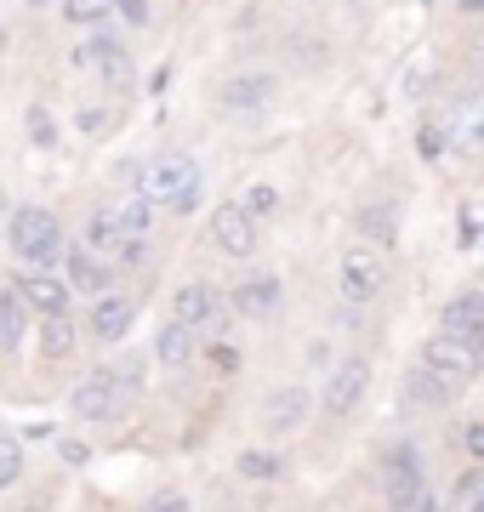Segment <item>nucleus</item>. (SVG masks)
<instances>
[{
    "mask_svg": "<svg viewBox=\"0 0 484 512\" xmlns=\"http://www.w3.org/2000/svg\"><path fill=\"white\" fill-rule=\"evenodd\" d=\"M143 200L171 205V211H194L200 205V165L188 154H160L143 165Z\"/></svg>",
    "mask_w": 484,
    "mask_h": 512,
    "instance_id": "f257e3e1",
    "label": "nucleus"
},
{
    "mask_svg": "<svg viewBox=\"0 0 484 512\" xmlns=\"http://www.w3.org/2000/svg\"><path fill=\"white\" fill-rule=\"evenodd\" d=\"M6 245L23 256V262H35V268H46L57 251H63V222L46 211V205H23V211H12V228H6Z\"/></svg>",
    "mask_w": 484,
    "mask_h": 512,
    "instance_id": "f03ea898",
    "label": "nucleus"
},
{
    "mask_svg": "<svg viewBox=\"0 0 484 512\" xmlns=\"http://www.w3.org/2000/svg\"><path fill=\"white\" fill-rule=\"evenodd\" d=\"M422 370H428L433 382L445 387L450 399H462L473 376H479V348H462V342H445V336H433L428 348H422Z\"/></svg>",
    "mask_w": 484,
    "mask_h": 512,
    "instance_id": "7ed1b4c3",
    "label": "nucleus"
},
{
    "mask_svg": "<svg viewBox=\"0 0 484 512\" xmlns=\"http://www.w3.org/2000/svg\"><path fill=\"white\" fill-rule=\"evenodd\" d=\"M336 285H342L348 302H376V296L388 291V262L376 251H348L342 268H336Z\"/></svg>",
    "mask_w": 484,
    "mask_h": 512,
    "instance_id": "20e7f679",
    "label": "nucleus"
},
{
    "mask_svg": "<svg viewBox=\"0 0 484 512\" xmlns=\"http://www.w3.org/2000/svg\"><path fill=\"white\" fill-rule=\"evenodd\" d=\"M439 336L445 342H462V348H479L484 342V296L479 291L450 296L445 308H439Z\"/></svg>",
    "mask_w": 484,
    "mask_h": 512,
    "instance_id": "39448f33",
    "label": "nucleus"
},
{
    "mask_svg": "<svg viewBox=\"0 0 484 512\" xmlns=\"http://www.w3.org/2000/svg\"><path fill=\"white\" fill-rule=\"evenodd\" d=\"M69 410H75L80 421H109L114 410H120V376H114V370H92L86 382H75Z\"/></svg>",
    "mask_w": 484,
    "mask_h": 512,
    "instance_id": "423d86ee",
    "label": "nucleus"
},
{
    "mask_svg": "<svg viewBox=\"0 0 484 512\" xmlns=\"http://www.w3.org/2000/svg\"><path fill=\"white\" fill-rule=\"evenodd\" d=\"M422 495H428L422 456H416L410 444H399V450H393V461H388V501H393V512H410Z\"/></svg>",
    "mask_w": 484,
    "mask_h": 512,
    "instance_id": "0eeeda50",
    "label": "nucleus"
},
{
    "mask_svg": "<svg viewBox=\"0 0 484 512\" xmlns=\"http://www.w3.org/2000/svg\"><path fill=\"white\" fill-rule=\"evenodd\" d=\"M211 245L228 256H251L257 251V222L245 217L240 205H217L211 211Z\"/></svg>",
    "mask_w": 484,
    "mask_h": 512,
    "instance_id": "6e6552de",
    "label": "nucleus"
},
{
    "mask_svg": "<svg viewBox=\"0 0 484 512\" xmlns=\"http://www.w3.org/2000/svg\"><path fill=\"white\" fill-rule=\"evenodd\" d=\"M365 387H371V365L365 359H342L331 370V382H325V410L331 416H348L359 399H365Z\"/></svg>",
    "mask_w": 484,
    "mask_h": 512,
    "instance_id": "1a4fd4ad",
    "label": "nucleus"
},
{
    "mask_svg": "<svg viewBox=\"0 0 484 512\" xmlns=\"http://www.w3.org/2000/svg\"><path fill=\"white\" fill-rule=\"evenodd\" d=\"M143 245H149V239L120 234V228L109 222V211H97V217L86 222V245H80V251H92V256H120V262H137V256H143Z\"/></svg>",
    "mask_w": 484,
    "mask_h": 512,
    "instance_id": "9d476101",
    "label": "nucleus"
},
{
    "mask_svg": "<svg viewBox=\"0 0 484 512\" xmlns=\"http://www.w3.org/2000/svg\"><path fill=\"white\" fill-rule=\"evenodd\" d=\"M69 285H63V279H52V274H29L18 285V296H12V302H18V308H35V313H46V319H63V313H69Z\"/></svg>",
    "mask_w": 484,
    "mask_h": 512,
    "instance_id": "9b49d317",
    "label": "nucleus"
},
{
    "mask_svg": "<svg viewBox=\"0 0 484 512\" xmlns=\"http://www.w3.org/2000/svg\"><path fill=\"white\" fill-rule=\"evenodd\" d=\"M217 313H223V302H217V291L211 285H183V291L171 296V325H217Z\"/></svg>",
    "mask_w": 484,
    "mask_h": 512,
    "instance_id": "f8f14e48",
    "label": "nucleus"
},
{
    "mask_svg": "<svg viewBox=\"0 0 484 512\" xmlns=\"http://www.w3.org/2000/svg\"><path fill=\"white\" fill-rule=\"evenodd\" d=\"M131 319H137L131 296L103 291V296H97V308H92V336H97V342H120V336L131 330Z\"/></svg>",
    "mask_w": 484,
    "mask_h": 512,
    "instance_id": "ddd939ff",
    "label": "nucleus"
},
{
    "mask_svg": "<svg viewBox=\"0 0 484 512\" xmlns=\"http://www.w3.org/2000/svg\"><path fill=\"white\" fill-rule=\"evenodd\" d=\"M126 46L120 40H86L75 52V69H97V74H109V80H126Z\"/></svg>",
    "mask_w": 484,
    "mask_h": 512,
    "instance_id": "4468645a",
    "label": "nucleus"
},
{
    "mask_svg": "<svg viewBox=\"0 0 484 512\" xmlns=\"http://www.w3.org/2000/svg\"><path fill=\"white\" fill-rule=\"evenodd\" d=\"M268 92H274L268 74H240V80H228L223 86V109L228 114H257L262 103H268Z\"/></svg>",
    "mask_w": 484,
    "mask_h": 512,
    "instance_id": "2eb2a0df",
    "label": "nucleus"
},
{
    "mask_svg": "<svg viewBox=\"0 0 484 512\" xmlns=\"http://www.w3.org/2000/svg\"><path fill=\"white\" fill-rule=\"evenodd\" d=\"M69 291H86V296H103L109 291V268H103V256H92V251H69V279H63Z\"/></svg>",
    "mask_w": 484,
    "mask_h": 512,
    "instance_id": "dca6fc26",
    "label": "nucleus"
},
{
    "mask_svg": "<svg viewBox=\"0 0 484 512\" xmlns=\"http://www.w3.org/2000/svg\"><path fill=\"white\" fill-rule=\"evenodd\" d=\"M302 421H308V393H302V387H280V393L268 399V427H274V433H297Z\"/></svg>",
    "mask_w": 484,
    "mask_h": 512,
    "instance_id": "f3484780",
    "label": "nucleus"
},
{
    "mask_svg": "<svg viewBox=\"0 0 484 512\" xmlns=\"http://www.w3.org/2000/svg\"><path fill=\"white\" fill-rule=\"evenodd\" d=\"M109 222L120 228V234H131V239H149L154 205L143 200V194H126V200H114V205H109Z\"/></svg>",
    "mask_w": 484,
    "mask_h": 512,
    "instance_id": "a211bd4d",
    "label": "nucleus"
},
{
    "mask_svg": "<svg viewBox=\"0 0 484 512\" xmlns=\"http://www.w3.org/2000/svg\"><path fill=\"white\" fill-rule=\"evenodd\" d=\"M240 308L251 313V319H268V313L280 308V279L274 274H257L240 285Z\"/></svg>",
    "mask_w": 484,
    "mask_h": 512,
    "instance_id": "6ab92c4d",
    "label": "nucleus"
},
{
    "mask_svg": "<svg viewBox=\"0 0 484 512\" xmlns=\"http://www.w3.org/2000/svg\"><path fill=\"white\" fill-rule=\"evenodd\" d=\"M359 228L371 239H382V245H393V234H399V211H393V200H376V205H359Z\"/></svg>",
    "mask_w": 484,
    "mask_h": 512,
    "instance_id": "aec40b11",
    "label": "nucleus"
},
{
    "mask_svg": "<svg viewBox=\"0 0 484 512\" xmlns=\"http://www.w3.org/2000/svg\"><path fill=\"white\" fill-rule=\"evenodd\" d=\"M188 353H194V330L188 325H166L154 336V359H160V365H183Z\"/></svg>",
    "mask_w": 484,
    "mask_h": 512,
    "instance_id": "412c9836",
    "label": "nucleus"
},
{
    "mask_svg": "<svg viewBox=\"0 0 484 512\" xmlns=\"http://www.w3.org/2000/svg\"><path fill=\"white\" fill-rule=\"evenodd\" d=\"M240 473L251 478V484H274V478L285 473V461L274 456V450H245V456H240Z\"/></svg>",
    "mask_w": 484,
    "mask_h": 512,
    "instance_id": "4be33fe9",
    "label": "nucleus"
},
{
    "mask_svg": "<svg viewBox=\"0 0 484 512\" xmlns=\"http://www.w3.org/2000/svg\"><path fill=\"white\" fill-rule=\"evenodd\" d=\"M46 359H63V353H75V325L69 319H46Z\"/></svg>",
    "mask_w": 484,
    "mask_h": 512,
    "instance_id": "5701e85b",
    "label": "nucleus"
},
{
    "mask_svg": "<svg viewBox=\"0 0 484 512\" xmlns=\"http://www.w3.org/2000/svg\"><path fill=\"white\" fill-rule=\"evenodd\" d=\"M18 478H23V444L0 433V490H12Z\"/></svg>",
    "mask_w": 484,
    "mask_h": 512,
    "instance_id": "b1692460",
    "label": "nucleus"
},
{
    "mask_svg": "<svg viewBox=\"0 0 484 512\" xmlns=\"http://www.w3.org/2000/svg\"><path fill=\"white\" fill-rule=\"evenodd\" d=\"M410 399H416V404H450V393H445L439 382H433V376H428L422 365H416V376H410Z\"/></svg>",
    "mask_w": 484,
    "mask_h": 512,
    "instance_id": "393cba45",
    "label": "nucleus"
},
{
    "mask_svg": "<svg viewBox=\"0 0 484 512\" xmlns=\"http://www.w3.org/2000/svg\"><path fill=\"white\" fill-rule=\"evenodd\" d=\"M63 18L69 23H103L109 18V0H63Z\"/></svg>",
    "mask_w": 484,
    "mask_h": 512,
    "instance_id": "a878e982",
    "label": "nucleus"
},
{
    "mask_svg": "<svg viewBox=\"0 0 484 512\" xmlns=\"http://www.w3.org/2000/svg\"><path fill=\"white\" fill-rule=\"evenodd\" d=\"M274 205H280V194H274V188H245V200H240V211L251 222H262L268 217V211H274Z\"/></svg>",
    "mask_w": 484,
    "mask_h": 512,
    "instance_id": "bb28decb",
    "label": "nucleus"
},
{
    "mask_svg": "<svg viewBox=\"0 0 484 512\" xmlns=\"http://www.w3.org/2000/svg\"><path fill=\"white\" fill-rule=\"evenodd\" d=\"M109 12L120 23H131V29H143V23H154L149 18V0H109Z\"/></svg>",
    "mask_w": 484,
    "mask_h": 512,
    "instance_id": "cd10ccee",
    "label": "nucleus"
},
{
    "mask_svg": "<svg viewBox=\"0 0 484 512\" xmlns=\"http://www.w3.org/2000/svg\"><path fill=\"white\" fill-rule=\"evenodd\" d=\"M29 137H35V143H46V148L57 143V131H52V114H46V109H29Z\"/></svg>",
    "mask_w": 484,
    "mask_h": 512,
    "instance_id": "c85d7f7f",
    "label": "nucleus"
},
{
    "mask_svg": "<svg viewBox=\"0 0 484 512\" xmlns=\"http://www.w3.org/2000/svg\"><path fill=\"white\" fill-rule=\"evenodd\" d=\"M57 456L69 461V467H86V461H92V450H86L80 439H57Z\"/></svg>",
    "mask_w": 484,
    "mask_h": 512,
    "instance_id": "c756f323",
    "label": "nucleus"
},
{
    "mask_svg": "<svg viewBox=\"0 0 484 512\" xmlns=\"http://www.w3.org/2000/svg\"><path fill=\"white\" fill-rule=\"evenodd\" d=\"M143 512H194V507H188L183 495H154V501H149Z\"/></svg>",
    "mask_w": 484,
    "mask_h": 512,
    "instance_id": "7c9ffc66",
    "label": "nucleus"
},
{
    "mask_svg": "<svg viewBox=\"0 0 484 512\" xmlns=\"http://www.w3.org/2000/svg\"><path fill=\"white\" fill-rule=\"evenodd\" d=\"M467 450H473V456H484V427H479V421L467 427Z\"/></svg>",
    "mask_w": 484,
    "mask_h": 512,
    "instance_id": "2f4dec72",
    "label": "nucleus"
},
{
    "mask_svg": "<svg viewBox=\"0 0 484 512\" xmlns=\"http://www.w3.org/2000/svg\"><path fill=\"white\" fill-rule=\"evenodd\" d=\"M410 512H445V507H439V495H422V501H416Z\"/></svg>",
    "mask_w": 484,
    "mask_h": 512,
    "instance_id": "473e14b6",
    "label": "nucleus"
},
{
    "mask_svg": "<svg viewBox=\"0 0 484 512\" xmlns=\"http://www.w3.org/2000/svg\"><path fill=\"white\" fill-rule=\"evenodd\" d=\"M29 6H40V0H29Z\"/></svg>",
    "mask_w": 484,
    "mask_h": 512,
    "instance_id": "72a5a7b5",
    "label": "nucleus"
}]
</instances>
